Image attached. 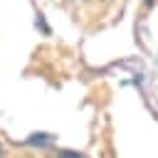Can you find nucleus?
<instances>
[{
    "instance_id": "obj_2",
    "label": "nucleus",
    "mask_w": 158,
    "mask_h": 158,
    "mask_svg": "<svg viewBox=\"0 0 158 158\" xmlns=\"http://www.w3.org/2000/svg\"><path fill=\"white\" fill-rule=\"evenodd\" d=\"M0 158H5V146L0 143Z\"/></svg>"
},
{
    "instance_id": "obj_1",
    "label": "nucleus",
    "mask_w": 158,
    "mask_h": 158,
    "mask_svg": "<svg viewBox=\"0 0 158 158\" xmlns=\"http://www.w3.org/2000/svg\"><path fill=\"white\" fill-rule=\"evenodd\" d=\"M57 158H84V153H77V151H59Z\"/></svg>"
}]
</instances>
